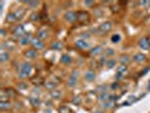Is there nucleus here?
<instances>
[{"label":"nucleus","mask_w":150,"mask_h":113,"mask_svg":"<svg viewBox=\"0 0 150 113\" xmlns=\"http://www.w3.org/2000/svg\"><path fill=\"white\" fill-rule=\"evenodd\" d=\"M31 70H32V64L29 63V62L22 63V66H20V68H19V70H18L19 77H27V75L29 74Z\"/></svg>","instance_id":"nucleus-1"},{"label":"nucleus","mask_w":150,"mask_h":113,"mask_svg":"<svg viewBox=\"0 0 150 113\" xmlns=\"http://www.w3.org/2000/svg\"><path fill=\"white\" fill-rule=\"evenodd\" d=\"M111 30H112V24H111L110 22H105V23H103V24H100V25H99L98 33H100L102 35H104V34L108 33Z\"/></svg>","instance_id":"nucleus-2"},{"label":"nucleus","mask_w":150,"mask_h":113,"mask_svg":"<svg viewBox=\"0 0 150 113\" xmlns=\"http://www.w3.org/2000/svg\"><path fill=\"white\" fill-rule=\"evenodd\" d=\"M89 19H90V17H89V14H88L87 11H80V13H78L77 20L80 23V24H87V23L89 22Z\"/></svg>","instance_id":"nucleus-3"},{"label":"nucleus","mask_w":150,"mask_h":113,"mask_svg":"<svg viewBox=\"0 0 150 113\" xmlns=\"http://www.w3.org/2000/svg\"><path fill=\"white\" fill-rule=\"evenodd\" d=\"M64 18L69 23H75L78 18V14L75 11H67L66 15H64Z\"/></svg>","instance_id":"nucleus-4"},{"label":"nucleus","mask_w":150,"mask_h":113,"mask_svg":"<svg viewBox=\"0 0 150 113\" xmlns=\"http://www.w3.org/2000/svg\"><path fill=\"white\" fill-rule=\"evenodd\" d=\"M126 74H128V68H126V66H124V64H121L120 67L117 68L116 78H122V77H124Z\"/></svg>","instance_id":"nucleus-5"},{"label":"nucleus","mask_w":150,"mask_h":113,"mask_svg":"<svg viewBox=\"0 0 150 113\" xmlns=\"http://www.w3.org/2000/svg\"><path fill=\"white\" fill-rule=\"evenodd\" d=\"M24 27L22 26V25H18V26H16L14 28V35L16 36V38H22L23 36H24Z\"/></svg>","instance_id":"nucleus-6"},{"label":"nucleus","mask_w":150,"mask_h":113,"mask_svg":"<svg viewBox=\"0 0 150 113\" xmlns=\"http://www.w3.org/2000/svg\"><path fill=\"white\" fill-rule=\"evenodd\" d=\"M139 46L143 50H149L150 49V43L147 38H141L139 41Z\"/></svg>","instance_id":"nucleus-7"},{"label":"nucleus","mask_w":150,"mask_h":113,"mask_svg":"<svg viewBox=\"0 0 150 113\" xmlns=\"http://www.w3.org/2000/svg\"><path fill=\"white\" fill-rule=\"evenodd\" d=\"M32 34H26V35H24L22 38H19V43L22 45H26L28 44V43H32Z\"/></svg>","instance_id":"nucleus-8"},{"label":"nucleus","mask_w":150,"mask_h":113,"mask_svg":"<svg viewBox=\"0 0 150 113\" xmlns=\"http://www.w3.org/2000/svg\"><path fill=\"white\" fill-rule=\"evenodd\" d=\"M95 77H96V74L92 69H90V70H87L86 74H85V79L88 80V82H93V80L95 79Z\"/></svg>","instance_id":"nucleus-9"},{"label":"nucleus","mask_w":150,"mask_h":113,"mask_svg":"<svg viewBox=\"0 0 150 113\" xmlns=\"http://www.w3.org/2000/svg\"><path fill=\"white\" fill-rule=\"evenodd\" d=\"M32 44H33V46H34V49H35V50H40V49H42V48L44 46L43 42L41 41L40 38H33Z\"/></svg>","instance_id":"nucleus-10"},{"label":"nucleus","mask_w":150,"mask_h":113,"mask_svg":"<svg viewBox=\"0 0 150 113\" xmlns=\"http://www.w3.org/2000/svg\"><path fill=\"white\" fill-rule=\"evenodd\" d=\"M36 56H37V52L35 49H29L27 51H25V56L28 58V59H34V58H36Z\"/></svg>","instance_id":"nucleus-11"},{"label":"nucleus","mask_w":150,"mask_h":113,"mask_svg":"<svg viewBox=\"0 0 150 113\" xmlns=\"http://www.w3.org/2000/svg\"><path fill=\"white\" fill-rule=\"evenodd\" d=\"M75 44H76V46H77L78 49H86V48H88V45H89L85 40H77Z\"/></svg>","instance_id":"nucleus-12"},{"label":"nucleus","mask_w":150,"mask_h":113,"mask_svg":"<svg viewBox=\"0 0 150 113\" xmlns=\"http://www.w3.org/2000/svg\"><path fill=\"white\" fill-rule=\"evenodd\" d=\"M133 60L137 61V62H143V61L146 60V56L142 54V53H137L133 56Z\"/></svg>","instance_id":"nucleus-13"},{"label":"nucleus","mask_w":150,"mask_h":113,"mask_svg":"<svg viewBox=\"0 0 150 113\" xmlns=\"http://www.w3.org/2000/svg\"><path fill=\"white\" fill-rule=\"evenodd\" d=\"M1 48H2V49H7V50H9V51H11V50L15 49V44L12 43V42H5V43L1 44Z\"/></svg>","instance_id":"nucleus-14"},{"label":"nucleus","mask_w":150,"mask_h":113,"mask_svg":"<svg viewBox=\"0 0 150 113\" xmlns=\"http://www.w3.org/2000/svg\"><path fill=\"white\" fill-rule=\"evenodd\" d=\"M102 51H103L102 46H95V48H93V49L90 50L89 54H90V56H97L99 53H102Z\"/></svg>","instance_id":"nucleus-15"},{"label":"nucleus","mask_w":150,"mask_h":113,"mask_svg":"<svg viewBox=\"0 0 150 113\" xmlns=\"http://www.w3.org/2000/svg\"><path fill=\"white\" fill-rule=\"evenodd\" d=\"M11 107V104L8 102H0V110L1 111H6V110H9Z\"/></svg>","instance_id":"nucleus-16"},{"label":"nucleus","mask_w":150,"mask_h":113,"mask_svg":"<svg viewBox=\"0 0 150 113\" xmlns=\"http://www.w3.org/2000/svg\"><path fill=\"white\" fill-rule=\"evenodd\" d=\"M77 77L76 76H70L69 79H68V85H69L70 87H73L76 86V84H77Z\"/></svg>","instance_id":"nucleus-17"},{"label":"nucleus","mask_w":150,"mask_h":113,"mask_svg":"<svg viewBox=\"0 0 150 113\" xmlns=\"http://www.w3.org/2000/svg\"><path fill=\"white\" fill-rule=\"evenodd\" d=\"M61 62L64 64H69L70 62H71V56H68V54H63V56H61Z\"/></svg>","instance_id":"nucleus-18"},{"label":"nucleus","mask_w":150,"mask_h":113,"mask_svg":"<svg viewBox=\"0 0 150 113\" xmlns=\"http://www.w3.org/2000/svg\"><path fill=\"white\" fill-rule=\"evenodd\" d=\"M120 62L125 66V63H129V62H130V56H126V54H122V56H120Z\"/></svg>","instance_id":"nucleus-19"},{"label":"nucleus","mask_w":150,"mask_h":113,"mask_svg":"<svg viewBox=\"0 0 150 113\" xmlns=\"http://www.w3.org/2000/svg\"><path fill=\"white\" fill-rule=\"evenodd\" d=\"M1 94H7V97H12V96H15V92L11 88H7V89H4L2 92H1Z\"/></svg>","instance_id":"nucleus-20"},{"label":"nucleus","mask_w":150,"mask_h":113,"mask_svg":"<svg viewBox=\"0 0 150 113\" xmlns=\"http://www.w3.org/2000/svg\"><path fill=\"white\" fill-rule=\"evenodd\" d=\"M9 60V54H8L7 52H5V51H2V52L0 53V61L1 62H6V61Z\"/></svg>","instance_id":"nucleus-21"},{"label":"nucleus","mask_w":150,"mask_h":113,"mask_svg":"<svg viewBox=\"0 0 150 113\" xmlns=\"http://www.w3.org/2000/svg\"><path fill=\"white\" fill-rule=\"evenodd\" d=\"M55 86H56V84H55V83H53V82H50V80H48V82H45V87H46L48 89L54 90V89H55Z\"/></svg>","instance_id":"nucleus-22"},{"label":"nucleus","mask_w":150,"mask_h":113,"mask_svg":"<svg viewBox=\"0 0 150 113\" xmlns=\"http://www.w3.org/2000/svg\"><path fill=\"white\" fill-rule=\"evenodd\" d=\"M37 36H38L37 38H40V40H42V38H46V36H48V31L40 30V31H38V33H37Z\"/></svg>","instance_id":"nucleus-23"},{"label":"nucleus","mask_w":150,"mask_h":113,"mask_svg":"<svg viewBox=\"0 0 150 113\" xmlns=\"http://www.w3.org/2000/svg\"><path fill=\"white\" fill-rule=\"evenodd\" d=\"M29 101H31V104L33 106H38L40 105V98L38 97H34V96H32V97L29 98Z\"/></svg>","instance_id":"nucleus-24"},{"label":"nucleus","mask_w":150,"mask_h":113,"mask_svg":"<svg viewBox=\"0 0 150 113\" xmlns=\"http://www.w3.org/2000/svg\"><path fill=\"white\" fill-rule=\"evenodd\" d=\"M59 113H71V110L69 109V106L62 105L60 106V109H59Z\"/></svg>","instance_id":"nucleus-25"},{"label":"nucleus","mask_w":150,"mask_h":113,"mask_svg":"<svg viewBox=\"0 0 150 113\" xmlns=\"http://www.w3.org/2000/svg\"><path fill=\"white\" fill-rule=\"evenodd\" d=\"M51 97L54 98V100H59V98L61 97V92H59V90L54 89L53 92L51 93Z\"/></svg>","instance_id":"nucleus-26"},{"label":"nucleus","mask_w":150,"mask_h":113,"mask_svg":"<svg viewBox=\"0 0 150 113\" xmlns=\"http://www.w3.org/2000/svg\"><path fill=\"white\" fill-rule=\"evenodd\" d=\"M61 48H62V43H60V42H54L51 44V49L53 50H60Z\"/></svg>","instance_id":"nucleus-27"},{"label":"nucleus","mask_w":150,"mask_h":113,"mask_svg":"<svg viewBox=\"0 0 150 113\" xmlns=\"http://www.w3.org/2000/svg\"><path fill=\"white\" fill-rule=\"evenodd\" d=\"M16 19H17V18H16L15 14H8L6 20H7V22H9V23H14V22H16Z\"/></svg>","instance_id":"nucleus-28"},{"label":"nucleus","mask_w":150,"mask_h":113,"mask_svg":"<svg viewBox=\"0 0 150 113\" xmlns=\"http://www.w3.org/2000/svg\"><path fill=\"white\" fill-rule=\"evenodd\" d=\"M110 97V96H108V94H107V93H102V94H99V96H98V100L99 101H106L107 98Z\"/></svg>","instance_id":"nucleus-29"},{"label":"nucleus","mask_w":150,"mask_h":113,"mask_svg":"<svg viewBox=\"0 0 150 113\" xmlns=\"http://www.w3.org/2000/svg\"><path fill=\"white\" fill-rule=\"evenodd\" d=\"M25 4H27L31 8H35L38 5V1H25Z\"/></svg>","instance_id":"nucleus-30"},{"label":"nucleus","mask_w":150,"mask_h":113,"mask_svg":"<svg viewBox=\"0 0 150 113\" xmlns=\"http://www.w3.org/2000/svg\"><path fill=\"white\" fill-rule=\"evenodd\" d=\"M108 87L106 86V85H102V86H98V92H100V94L102 93H106V90Z\"/></svg>","instance_id":"nucleus-31"},{"label":"nucleus","mask_w":150,"mask_h":113,"mask_svg":"<svg viewBox=\"0 0 150 113\" xmlns=\"http://www.w3.org/2000/svg\"><path fill=\"white\" fill-rule=\"evenodd\" d=\"M120 40H121V36H120L119 34H115V35L112 36V42H114V43H117Z\"/></svg>","instance_id":"nucleus-32"},{"label":"nucleus","mask_w":150,"mask_h":113,"mask_svg":"<svg viewBox=\"0 0 150 113\" xmlns=\"http://www.w3.org/2000/svg\"><path fill=\"white\" fill-rule=\"evenodd\" d=\"M112 101H108V102H105L104 104H103V106L105 107V109H110V107H112Z\"/></svg>","instance_id":"nucleus-33"},{"label":"nucleus","mask_w":150,"mask_h":113,"mask_svg":"<svg viewBox=\"0 0 150 113\" xmlns=\"http://www.w3.org/2000/svg\"><path fill=\"white\" fill-rule=\"evenodd\" d=\"M115 66V60H110L107 61V67L108 68H113Z\"/></svg>","instance_id":"nucleus-34"},{"label":"nucleus","mask_w":150,"mask_h":113,"mask_svg":"<svg viewBox=\"0 0 150 113\" xmlns=\"http://www.w3.org/2000/svg\"><path fill=\"white\" fill-rule=\"evenodd\" d=\"M18 88H20V89H25V88H27V84H25V83H19V84H18Z\"/></svg>","instance_id":"nucleus-35"},{"label":"nucleus","mask_w":150,"mask_h":113,"mask_svg":"<svg viewBox=\"0 0 150 113\" xmlns=\"http://www.w3.org/2000/svg\"><path fill=\"white\" fill-rule=\"evenodd\" d=\"M106 56H114V50L113 49H107L106 50Z\"/></svg>","instance_id":"nucleus-36"},{"label":"nucleus","mask_w":150,"mask_h":113,"mask_svg":"<svg viewBox=\"0 0 150 113\" xmlns=\"http://www.w3.org/2000/svg\"><path fill=\"white\" fill-rule=\"evenodd\" d=\"M80 98H81V97H78V96H76V97L72 100V102L75 103V104H79V102H80Z\"/></svg>","instance_id":"nucleus-37"},{"label":"nucleus","mask_w":150,"mask_h":113,"mask_svg":"<svg viewBox=\"0 0 150 113\" xmlns=\"http://www.w3.org/2000/svg\"><path fill=\"white\" fill-rule=\"evenodd\" d=\"M40 18V17H38V14H33V15H32V17H31V19H32V20H35V19H38Z\"/></svg>","instance_id":"nucleus-38"},{"label":"nucleus","mask_w":150,"mask_h":113,"mask_svg":"<svg viewBox=\"0 0 150 113\" xmlns=\"http://www.w3.org/2000/svg\"><path fill=\"white\" fill-rule=\"evenodd\" d=\"M85 5H87V6H94V5H95V2H94V1H85Z\"/></svg>","instance_id":"nucleus-39"},{"label":"nucleus","mask_w":150,"mask_h":113,"mask_svg":"<svg viewBox=\"0 0 150 113\" xmlns=\"http://www.w3.org/2000/svg\"><path fill=\"white\" fill-rule=\"evenodd\" d=\"M140 4L143 5V6H146V5H149V1H141Z\"/></svg>","instance_id":"nucleus-40"},{"label":"nucleus","mask_w":150,"mask_h":113,"mask_svg":"<svg viewBox=\"0 0 150 113\" xmlns=\"http://www.w3.org/2000/svg\"><path fill=\"white\" fill-rule=\"evenodd\" d=\"M104 63H105V58H102V59H100V63L99 64L102 66V64H104Z\"/></svg>","instance_id":"nucleus-41"},{"label":"nucleus","mask_w":150,"mask_h":113,"mask_svg":"<svg viewBox=\"0 0 150 113\" xmlns=\"http://www.w3.org/2000/svg\"><path fill=\"white\" fill-rule=\"evenodd\" d=\"M148 70H149V68H146V69H143L142 74H147V72H148Z\"/></svg>","instance_id":"nucleus-42"},{"label":"nucleus","mask_w":150,"mask_h":113,"mask_svg":"<svg viewBox=\"0 0 150 113\" xmlns=\"http://www.w3.org/2000/svg\"><path fill=\"white\" fill-rule=\"evenodd\" d=\"M1 35H2V36H5V35H6V32H5V30H4V28L1 30Z\"/></svg>","instance_id":"nucleus-43"},{"label":"nucleus","mask_w":150,"mask_h":113,"mask_svg":"<svg viewBox=\"0 0 150 113\" xmlns=\"http://www.w3.org/2000/svg\"><path fill=\"white\" fill-rule=\"evenodd\" d=\"M94 113H103V112H102V111H95Z\"/></svg>","instance_id":"nucleus-44"}]
</instances>
